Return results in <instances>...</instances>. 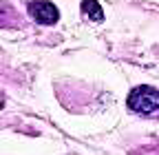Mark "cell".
Returning <instances> with one entry per match:
<instances>
[{
	"mask_svg": "<svg viewBox=\"0 0 159 155\" xmlns=\"http://www.w3.org/2000/svg\"><path fill=\"white\" fill-rule=\"evenodd\" d=\"M126 106H128V111H133L137 115L159 118V89L148 87V84L135 87L126 98Z\"/></svg>",
	"mask_w": 159,
	"mask_h": 155,
	"instance_id": "obj_1",
	"label": "cell"
},
{
	"mask_svg": "<svg viewBox=\"0 0 159 155\" xmlns=\"http://www.w3.org/2000/svg\"><path fill=\"white\" fill-rule=\"evenodd\" d=\"M29 13L38 25H47V27H51L60 20L57 7L53 2H49V0H29Z\"/></svg>",
	"mask_w": 159,
	"mask_h": 155,
	"instance_id": "obj_2",
	"label": "cell"
},
{
	"mask_svg": "<svg viewBox=\"0 0 159 155\" xmlns=\"http://www.w3.org/2000/svg\"><path fill=\"white\" fill-rule=\"evenodd\" d=\"M82 11L91 18L93 22H102L104 20V11L99 7L97 0H82Z\"/></svg>",
	"mask_w": 159,
	"mask_h": 155,
	"instance_id": "obj_3",
	"label": "cell"
}]
</instances>
